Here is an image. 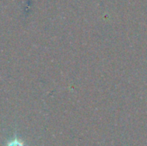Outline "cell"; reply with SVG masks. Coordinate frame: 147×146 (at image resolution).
<instances>
[{"mask_svg": "<svg viewBox=\"0 0 147 146\" xmlns=\"http://www.w3.org/2000/svg\"><path fill=\"white\" fill-rule=\"evenodd\" d=\"M7 146H24V145L22 143V142H20L19 140H17V139H15V140H13V141H11V142H9Z\"/></svg>", "mask_w": 147, "mask_h": 146, "instance_id": "obj_1", "label": "cell"}]
</instances>
